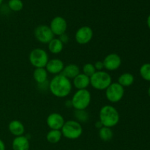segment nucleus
<instances>
[{
	"mask_svg": "<svg viewBox=\"0 0 150 150\" xmlns=\"http://www.w3.org/2000/svg\"><path fill=\"white\" fill-rule=\"evenodd\" d=\"M73 84L70 79L62 74L54 76L50 81L48 89L53 95L59 98H64L68 96L72 91Z\"/></svg>",
	"mask_w": 150,
	"mask_h": 150,
	"instance_id": "nucleus-1",
	"label": "nucleus"
},
{
	"mask_svg": "<svg viewBox=\"0 0 150 150\" xmlns=\"http://www.w3.org/2000/svg\"><path fill=\"white\" fill-rule=\"evenodd\" d=\"M120 114L115 107L105 105L100 108L99 112V121L104 127H111L117 125L120 122Z\"/></svg>",
	"mask_w": 150,
	"mask_h": 150,
	"instance_id": "nucleus-2",
	"label": "nucleus"
},
{
	"mask_svg": "<svg viewBox=\"0 0 150 150\" xmlns=\"http://www.w3.org/2000/svg\"><path fill=\"white\" fill-rule=\"evenodd\" d=\"M70 100L75 110H86L90 105L92 95L87 89H79L75 92Z\"/></svg>",
	"mask_w": 150,
	"mask_h": 150,
	"instance_id": "nucleus-3",
	"label": "nucleus"
},
{
	"mask_svg": "<svg viewBox=\"0 0 150 150\" xmlns=\"http://www.w3.org/2000/svg\"><path fill=\"white\" fill-rule=\"evenodd\" d=\"M112 83V78L104 70L96 71L90 77V85L97 90H105Z\"/></svg>",
	"mask_w": 150,
	"mask_h": 150,
	"instance_id": "nucleus-4",
	"label": "nucleus"
},
{
	"mask_svg": "<svg viewBox=\"0 0 150 150\" xmlns=\"http://www.w3.org/2000/svg\"><path fill=\"white\" fill-rule=\"evenodd\" d=\"M62 134L69 140H76L81 137L83 133V128L81 123L76 120H68L65 122L61 129Z\"/></svg>",
	"mask_w": 150,
	"mask_h": 150,
	"instance_id": "nucleus-5",
	"label": "nucleus"
},
{
	"mask_svg": "<svg viewBox=\"0 0 150 150\" xmlns=\"http://www.w3.org/2000/svg\"><path fill=\"white\" fill-rule=\"evenodd\" d=\"M29 60L30 64L35 68H45L49 60V57L46 51L42 48H35L29 53Z\"/></svg>",
	"mask_w": 150,
	"mask_h": 150,
	"instance_id": "nucleus-6",
	"label": "nucleus"
},
{
	"mask_svg": "<svg viewBox=\"0 0 150 150\" xmlns=\"http://www.w3.org/2000/svg\"><path fill=\"white\" fill-rule=\"evenodd\" d=\"M125 95V88L117 82L111 83L110 86L105 89V97L109 102L112 103L120 102L122 100Z\"/></svg>",
	"mask_w": 150,
	"mask_h": 150,
	"instance_id": "nucleus-7",
	"label": "nucleus"
},
{
	"mask_svg": "<svg viewBox=\"0 0 150 150\" xmlns=\"http://www.w3.org/2000/svg\"><path fill=\"white\" fill-rule=\"evenodd\" d=\"M34 35L37 40L43 44H48L51 40L54 38V35L47 25H40L35 28Z\"/></svg>",
	"mask_w": 150,
	"mask_h": 150,
	"instance_id": "nucleus-8",
	"label": "nucleus"
},
{
	"mask_svg": "<svg viewBox=\"0 0 150 150\" xmlns=\"http://www.w3.org/2000/svg\"><path fill=\"white\" fill-rule=\"evenodd\" d=\"M93 30L90 26H83L79 28L75 34V40L80 45H86L93 38Z\"/></svg>",
	"mask_w": 150,
	"mask_h": 150,
	"instance_id": "nucleus-9",
	"label": "nucleus"
},
{
	"mask_svg": "<svg viewBox=\"0 0 150 150\" xmlns=\"http://www.w3.org/2000/svg\"><path fill=\"white\" fill-rule=\"evenodd\" d=\"M54 36L59 37L66 32L67 29V23L65 19L61 16L54 17L51 20L49 26Z\"/></svg>",
	"mask_w": 150,
	"mask_h": 150,
	"instance_id": "nucleus-10",
	"label": "nucleus"
},
{
	"mask_svg": "<svg viewBox=\"0 0 150 150\" xmlns=\"http://www.w3.org/2000/svg\"><path fill=\"white\" fill-rule=\"evenodd\" d=\"M104 69L108 71H114L118 70L122 64V59L120 55L115 53L109 54L104 58L103 61Z\"/></svg>",
	"mask_w": 150,
	"mask_h": 150,
	"instance_id": "nucleus-11",
	"label": "nucleus"
},
{
	"mask_svg": "<svg viewBox=\"0 0 150 150\" xmlns=\"http://www.w3.org/2000/svg\"><path fill=\"white\" fill-rule=\"evenodd\" d=\"M64 119L59 113H51L46 119V124L51 130H60L64 125Z\"/></svg>",
	"mask_w": 150,
	"mask_h": 150,
	"instance_id": "nucleus-12",
	"label": "nucleus"
},
{
	"mask_svg": "<svg viewBox=\"0 0 150 150\" xmlns=\"http://www.w3.org/2000/svg\"><path fill=\"white\" fill-rule=\"evenodd\" d=\"M64 67V64L63 61H62L59 59H52L48 60L45 68L48 73L57 76V75L61 74Z\"/></svg>",
	"mask_w": 150,
	"mask_h": 150,
	"instance_id": "nucleus-13",
	"label": "nucleus"
},
{
	"mask_svg": "<svg viewBox=\"0 0 150 150\" xmlns=\"http://www.w3.org/2000/svg\"><path fill=\"white\" fill-rule=\"evenodd\" d=\"M12 148L13 150H29L30 144L29 139L25 136H17L13 139Z\"/></svg>",
	"mask_w": 150,
	"mask_h": 150,
	"instance_id": "nucleus-14",
	"label": "nucleus"
},
{
	"mask_svg": "<svg viewBox=\"0 0 150 150\" xmlns=\"http://www.w3.org/2000/svg\"><path fill=\"white\" fill-rule=\"evenodd\" d=\"M72 84L78 90H79V89H86L88 86L90 85V78L86 76L83 73H80L75 79H73Z\"/></svg>",
	"mask_w": 150,
	"mask_h": 150,
	"instance_id": "nucleus-15",
	"label": "nucleus"
},
{
	"mask_svg": "<svg viewBox=\"0 0 150 150\" xmlns=\"http://www.w3.org/2000/svg\"><path fill=\"white\" fill-rule=\"evenodd\" d=\"M9 131L12 135L17 136H23L25 133V127L23 123L19 120H13L8 125Z\"/></svg>",
	"mask_w": 150,
	"mask_h": 150,
	"instance_id": "nucleus-16",
	"label": "nucleus"
},
{
	"mask_svg": "<svg viewBox=\"0 0 150 150\" xmlns=\"http://www.w3.org/2000/svg\"><path fill=\"white\" fill-rule=\"evenodd\" d=\"M81 73L80 68L76 64H69L64 66L61 74L68 79H73Z\"/></svg>",
	"mask_w": 150,
	"mask_h": 150,
	"instance_id": "nucleus-17",
	"label": "nucleus"
},
{
	"mask_svg": "<svg viewBox=\"0 0 150 150\" xmlns=\"http://www.w3.org/2000/svg\"><path fill=\"white\" fill-rule=\"evenodd\" d=\"M48 51L53 54H59L62 51L64 48V44L59 38H55L51 40L48 43Z\"/></svg>",
	"mask_w": 150,
	"mask_h": 150,
	"instance_id": "nucleus-18",
	"label": "nucleus"
},
{
	"mask_svg": "<svg viewBox=\"0 0 150 150\" xmlns=\"http://www.w3.org/2000/svg\"><path fill=\"white\" fill-rule=\"evenodd\" d=\"M33 78L38 84H41L48 81V72L45 68H35L33 72Z\"/></svg>",
	"mask_w": 150,
	"mask_h": 150,
	"instance_id": "nucleus-19",
	"label": "nucleus"
},
{
	"mask_svg": "<svg viewBox=\"0 0 150 150\" xmlns=\"http://www.w3.org/2000/svg\"><path fill=\"white\" fill-rule=\"evenodd\" d=\"M134 82V76L133 74L130 73H122L118 78V81L117 83H120L123 87H128L131 86Z\"/></svg>",
	"mask_w": 150,
	"mask_h": 150,
	"instance_id": "nucleus-20",
	"label": "nucleus"
},
{
	"mask_svg": "<svg viewBox=\"0 0 150 150\" xmlns=\"http://www.w3.org/2000/svg\"><path fill=\"white\" fill-rule=\"evenodd\" d=\"M62 134L60 130H50L46 134V140L50 144H57L61 141Z\"/></svg>",
	"mask_w": 150,
	"mask_h": 150,
	"instance_id": "nucleus-21",
	"label": "nucleus"
},
{
	"mask_svg": "<svg viewBox=\"0 0 150 150\" xmlns=\"http://www.w3.org/2000/svg\"><path fill=\"white\" fill-rule=\"evenodd\" d=\"M98 136L103 142H107L113 139L114 133H113V130H111V128L103 126L98 130Z\"/></svg>",
	"mask_w": 150,
	"mask_h": 150,
	"instance_id": "nucleus-22",
	"label": "nucleus"
},
{
	"mask_svg": "<svg viewBox=\"0 0 150 150\" xmlns=\"http://www.w3.org/2000/svg\"><path fill=\"white\" fill-rule=\"evenodd\" d=\"M74 117L76 121L79 123L86 122L89 119V115L86 110H76L74 111Z\"/></svg>",
	"mask_w": 150,
	"mask_h": 150,
	"instance_id": "nucleus-23",
	"label": "nucleus"
},
{
	"mask_svg": "<svg viewBox=\"0 0 150 150\" xmlns=\"http://www.w3.org/2000/svg\"><path fill=\"white\" fill-rule=\"evenodd\" d=\"M139 73L142 79L147 81H150V63H145L139 70Z\"/></svg>",
	"mask_w": 150,
	"mask_h": 150,
	"instance_id": "nucleus-24",
	"label": "nucleus"
},
{
	"mask_svg": "<svg viewBox=\"0 0 150 150\" xmlns=\"http://www.w3.org/2000/svg\"><path fill=\"white\" fill-rule=\"evenodd\" d=\"M8 7L12 11L19 12L23 9V3L21 0H10L8 1Z\"/></svg>",
	"mask_w": 150,
	"mask_h": 150,
	"instance_id": "nucleus-25",
	"label": "nucleus"
},
{
	"mask_svg": "<svg viewBox=\"0 0 150 150\" xmlns=\"http://www.w3.org/2000/svg\"><path fill=\"white\" fill-rule=\"evenodd\" d=\"M82 71H83L82 73H83L86 76L90 78L96 72V70H95V67L93 64H92V63H86L82 67Z\"/></svg>",
	"mask_w": 150,
	"mask_h": 150,
	"instance_id": "nucleus-26",
	"label": "nucleus"
},
{
	"mask_svg": "<svg viewBox=\"0 0 150 150\" xmlns=\"http://www.w3.org/2000/svg\"><path fill=\"white\" fill-rule=\"evenodd\" d=\"M94 66H95L96 71H101V70H104V64L103 61L96 62L95 64H94Z\"/></svg>",
	"mask_w": 150,
	"mask_h": 150,
	"instance_id": "nucleus-27",
	"label": "nucleus"
},
{
	"mask_svg": "<svg viewBox=\"0 0 150 150\" xmlns=\"http://www.w3.org/2000/svg\"><path fill=\"white\" fill-rule=\"evenodd\" d=\"M58 38L60 40L62 41V42L63 44L67 43V42H68V40H69L68 36H67V35H66L65 33L63 34V35H60V36Z\"/></svg>",
	"mask_w": 150,
	"mask_h": 150,
	"instance_id": "nucleus-28",
	"label": "nucleus"
},
{
	"mask_svg": "<svg viewBox=\"0 0 150 150\" xmlns=\"http://www.w3.org/2000/svg\"><path fill=\"white\" fill-rule=\"evenodd\" d=\"M5 149H6L5 144H4V142H3L1 139H0V150H5Z\"/></svg>",
	"mask_w": 150,
	"mask_h": 150,
	"instance_id": "nucleus-29",
	"label": "nucleus"
},
{
	"mask_svg": "<svg viewBox=\"0 0 150 150\" xmlns=\"http://www.w3.org/2000/svg\"><path fill=\"white\" fill-rule=\"evenodd\" d=\"M95 127H96V128H98V129H100L101 127H103V125L102 123H101L100 122L98 121L95 122Z\"/></svg>",
	"mask_w": 150,
	"mask_h": 150,
	"instance_id": "nucleus-30",
	"label": "nucleus"
},
{
	"mask_svg": "<svg viewBox=\"0 0 150 150\" xmlns=\"http://www.w3.org/2000/svg\"><path fill=\"white\" fill-rule=\"evenodd\" d=\"M146 23H147V26L149 27V29H150V15L148 16L147 18V21H146Z\"/></svg>",
	"mask_w": 150,
	"mask_h": 150,
	"instance_id": "nucleus-31",
	"label": "nucleus"
},
{
	"mask_svg": "<svg viewBox=\"0 0 150 150\" xmlns=\"http://www.w3.org/2000/svg\"><path fill=\"white\" fill-rule=\"evenodd\" d=\"M148 95H149V96L150 97V86L149 87V89H148Z\"/></svg>",
	"mask_w": 150,
	"mask_h": 150,
	"instance_id": "nucleus-32",
	"label": "nucleus"
},
{
	"mask_svg": "<svg viewBox=\"0 0 150 150\" xmlns=\"http://www.w3.org/2000/svg\"><path fill=\"white\" fill-rule=\"evenodd\" d=\"M2 1H3V0H0V5H1V4L2 3Z\"/></svg>",
	"mask_w": 150,
	"mask_h": 150,
	"instance_id": "nucleus-33",
	"label": "nucleus"
}]
</instances>
